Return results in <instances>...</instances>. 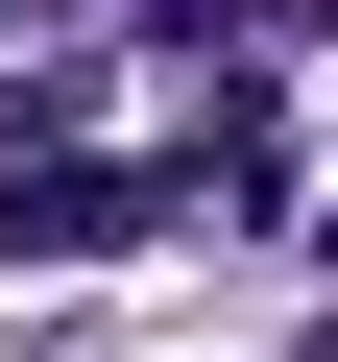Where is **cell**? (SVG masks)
<instances>
[{"mask_svg": "<svg viewBox=\"0 0 338 362\" xmlns=\"http://www.w3.org/2000/svg\"><path fill=\"white\" fill-rule=\"evenodd\" d=\"M169 194H266V169H97V145H49V169H0V266H73V242H145Z\"/></svg>", "mask_w": 338, "mask_h": 362, "instance_id": "1", "label": "cell"}, {"mask_svg": "<svg viewBox=\"0 0 338 362\" xmlns=\"http://www.w3.org/2000/svg\"><path fill=\"white\" fill-rule=\"evenodd\" d=\"M0 25H25V0H0Z\"/></svg>", "mask_w": 338, "mask_h": 362, "instance_id": "2", "label": "cell"}]
</instances>
